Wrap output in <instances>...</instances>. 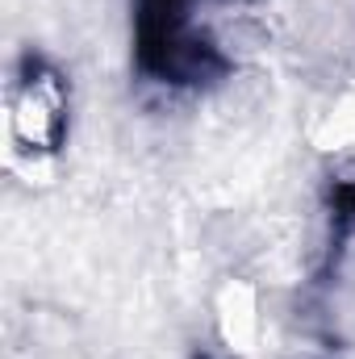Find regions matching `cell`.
Wrapping results in <instances>:
<instances>
[{
  "label": "cell",
  "mask_w": 355,
  "mask_h": 359,
  "mask_svg": "<svg viewBox=\"0 0 355 359\" xmlns=\"http://www.w3.org/2000/svg\"><path fill=\"white\" fill-rule=\"evenodd\" d=\"M4 126H8V147L17 163L34 168L55 159L72 126V92L63 72L42 59H25L8 80Z\"/></svg>",
  "instance_id": "6da1fadb"
}]
</instances>
